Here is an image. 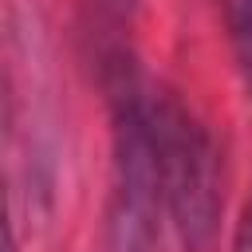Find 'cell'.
I'll use <instances>...</instances> for the list:
<instances>
[{
    "instance_id": "cell-1",
    "label": "cell",
    "mask_w": 252,
    "mask_h": 252,
    "mask_svg": "<svg viewBox=\"0 0 252 252\" xmlns=\"http://www.w3.org/2000/svg\"><path fill=\"white\" fill-rule=\"evenodd\" d=\"M150 118H154L161 205L177 228V240L185 252H217L224 189L213 134L173 91H150Z\"/></svg>"
},
{
    "instance_id": "cell-2",
    "label": "cell",
    "mask_w": 252,
    "mask_h": 252,
    "mask_svg": "<svg viewBox=\"0 0 252 252\" xmlns=\"http://www.w3.org/2000/svg\"><path fill=\"white\" fill-rule=\"evenodd\" d=\"M220 8H224L236 71H240V79H244V87L252 94V0H220Z\"/></svg>"
},
{
    "instance_id": "cell-3",
    "label": "cell",
    "mask_w": 252,
    "mask_h": 252,
    "mask_svg": "<svg viewBox=\"0 0 252 252\" xmlns=\"http://www.w3.org/2000/svg\"><path fill=\"white\" fill-rule=\"evenodd\" d=\"M94 4V12L106 20V24H114V28H122L130 16H134V8H138V0H91Z\"/></svg>"
},
{
    "instance_id": "cell-4",
    "label": "cell",
    "mask_w": 252,
    "mask_h": 252,
    "mask_svg": "<svg viewBox=\"0 0 252 252\" xmlns=\"http://www.w3.org/2000/svg\"><path fill=\"white\" fill-rule=\"evenodd\" d=\"M232 252H252V193L236 217V232H232Z\"/></svg>"
}]
</instances>
